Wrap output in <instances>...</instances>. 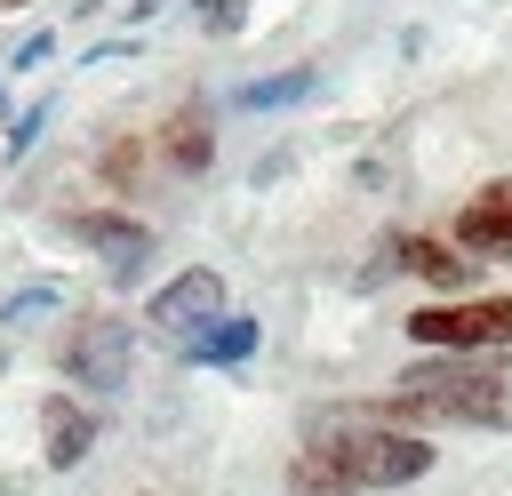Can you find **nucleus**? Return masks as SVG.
<instances>
[{
    "mask_svg": "<svg viewBox=\"0 0 512 496\" xmlns=\"http://www.w3.org/2000/svg\"><path fill=\"white\" fill-rule=\"evenodd\" d=\"M368 416L400 424V432H440V424L512 432V360H496V352H424L416 368L392 376L384 400H368Z\"/></svg>",
    "mask_w": 512,
    "mask_h": 496,
    "instance_id": "f257e3e1",
    "label": "nucleus"
},
{
    "mask_svg": "<svg viewBox=\"0 0 512 496\" xmlns=\"http://www.w3.org/2000/svg\"><path fill=\"white\" fill-rule=\"evenodd\" d=\"M304 448H320V456H328L360 496L408 488V480H424V472L440 464L432 432L376 424V416H368V400H352V408H312V416H304Z\"/></svg>",
    "mask_w": 512,
    "mask_h": 496,
    "instance_id": "f03ea898",
    "label": "nucleus"
},
{
    "mask_svg": "<svg viewBox=\"0 0 512 496\" xmlns=\"http://www.w3.org/2000/svg\"><path fill=\"white\" fill-rule=\"evenodd\" d=\"M56 376L88 392H128L136 376V320L128 312H80L56 336Z\"/></svg>",
    "mask_w": 512,
    "mask_h": 496,
    "instance_id": "7ed1b4c3",
    "label": "nucleus"
},
{
    "mask_svg": "<svg viewBox=\"0 0 512 496\" xmlns=\"http://www.w3.org/2000/svg\"><path fill=\"white\" fill-rule=\"evenodd\" d=\"M408 344L424 352H512V296H456L408 312Z\"/></svg>",
    "mask_w": 512,
    "mask_h": 496,
    "instance_id": "20e7f679",
    "label": "nucleus"
},
{
    "mask_svg": "<svg viewBox=\"0 0 512 496\" xmlns=\"http://www.w3.org/2000/svg\"><path fill=\"white\" fill-rule=\"evenodd\" d=\"M56 224H64L80 248H96V256H104V272H112L120 288H128V280L152 264V248H160V232H152L144 216H128V208H64Z\"/></svg>",
    "mask_w": 512,
    "mask_h": 496,
    "instance_id": "39448f33",
    "label": "nucleus"
},
{
    "mask_svg": "<svg viewBox=\"0 0 512 496\" xmlns=\"http://www.w3.org/2000/svg\"><path fill=\"white\" fill-rule=\"evenodd\" d=\"M232 304H224V272L216 264H184V272H168L152 296H144V320L176 344V336H192V328H208V320H224Z\"/></svg>",
    "mask_w": 512,
    "mask_h": 496,
    "instance_id": "423d86ee",
    "label": "nucleus"
},
{
    "mask_svg": "<svg viewBox=\"0 0 512 496\" xmlns=\"http://www.w3.org/2000/svg\"><path fill=\"white\" fill-rule=\"evenodd\" d=\"M152 160L168 176H208L216 168V104L208 96H184L160 128H152Z\"/></svg>",
    "mask_w": 512,
    "mask_h": 496,
    "instance_id": "0eeeda50",
    "label": "nucleus"
},
{
    "mask_svg": "<svg viewBox=\"0 0 512 496\" xmlns=\"http://www.w3.org/2000/svg\"><path fill=\"white\" fill-rule=\"evenodd\" d=\"M32 424H40V464L48 472H80L88 464V448H96V408L80 400V392H40V408H32Z\"/></svg>",
    "mask_w": 512,
    "mask_h": 496,
    "instance_id": "6e6552de",
    "label": "nucleus"
},
{
    "mask_svg": "<svg viewBox=\"0 0 512 496\" xmlns=\"http://www.w3.org/2000/svg\"><path fill=\"white\" fill-rule=\"evenodd\" d=\"M448 240H456L472 264H480V256H504V248H512V176H488V184L456 208Z\"/></svg>",
    "mask_w": 512,
    "mask_h": 496,
    "instance_id": "1a4fd4ad",
    "label": "nucleus"
},
{
    "mask_svg": "<svg viewBox=\"0 0 512 496\" xmlns=\"http://www.w3.org/2000/svg\"><path fill=\"white\" fill-rule=\"evenodd\" d=\"M256 344H264V320L256 312H224V320L176 336V360L184 368H240V360H256Z\"/></svg>",
    "mask_w": 512,
    "mask_h": 496,
    "instance_id": "9d476101",
    "label": "nucleus"
},
{
    "mask_svg": "<svg viewBox=\"0 0 512 496\" xmlns=\"http://www.w3.org/2000/svg\"><path fill=\"white\" fill-rule=\"evenodd\" d=\"M392 264H400V272H416L424 288H440L448 304L472 288V256H464L456 240H432V232H400V240H392Z\"/></svg>",
    "mask_w": 512,
    "mask_h": 496,
    "instance_id": "9b49d317",
    "label": "nucleus"
},
{
    "mask_svg": "<svg viewBox=\"0 0 512 496\" xmlns=\"http://www.w3.org/2000/svg\"><path fill=\"white\" fill-rule=\"evenodd\" d=\"M320 88V64H288V72H264V80H240L224 104L232 112H288V104H304Z\"/></svg>",
    "mask_w": 512,
    "mask_h": 496,
    "instance_id": "f8f14e48",
    "label": "nucleus"
},
{
    "mask_svg": "<svg viewBox=\"0 0 512 496\" xmlns=\"http://www.w3.org/2000/svg\"><path fill=\"white\" fill-rule=\"evenodd\" d=\"M144 160H152V136L112 128V136L96 144V184H104V192H136V184H144Z\"/></svg>",
    "mask_w": 512,
    "mask_h": 496,
    "instance_id": "ddd939ff",
    "label": "nucleus"
},
{
    "mask_svg": "<svg viewBox=\"0 0 512 496\" xmlns=\"http://www.w3.org/2000/svg\"><path fill=\"white\" fill-rule=\"evenodd\" d=\"M48 312H64V280H24V288L0 296V328H32Z\"/></svg>",
    "mask_w": 512,
    "mask_h": 496,
    "instance_id": "4468645a",
    "label": "nucleus"
},
{
    "mask_svg": "<svg viewBox=\"0 0 512 496\" xmlns=\"http://www.w3.org/2000/svg\"><path fill=\"white\" fill-rule=\"evenodd\" d=\"M288 496H360V488H352L320 448H296V456H288Z\"/></svg>",
    "mask_w": 512,
    "mask_h": 496,
    "instance_id": "2eb2a0df",
    "label": "nucleus"
},
{
    "mask_svg": "<svg viewBox=\"0 0 512 496\" xmlns=\"http://www.w3.org/2000/svg\"><path fill=\"white\" fill-rule=\"evenodd\" d=\"M40 128H48V96H32V104L8 120V160H16V152H32V144H40Z\"/></svg>",
    "mask_w": 512,
    "mask_h": 496,
    "instance_id": "dca6fc26",
    "label": "nucleus"
},
{
    "mask_svg": "<svg viewBox=\"0 0 512 496\" xmlns=\"http://www.w3.org/2000/svg\"><path fill=\"white\" fill-rule=\"evenodd\" d=\"M48 56H56V32H48V24H32V32L16 40V56H8V72H32V64H48Z\"/></svg>",
    "mask_w": 512,
    "mask_h": 496,
    "instance_id": "f3484780",
    "label": "nucleus"
},
{
    "mask_svg": "<svg viewBox=\"0 0 512 496\" xmlns=\"http://www.w3.org/2000/svg\"><path fill=\"white\" fill-rule=\"evenodd\" d=\"M192 16H200L208 32H240V24H248V8H240V0H192Z\"/></svg>",
    "mask_w": 512,
    "mask_h": 496,
    "instance_id": "a211bd4d",
    "label": "nucleus"
},
{
    "mask_svg": "<svg viewBox=\"0 0 512 496\" xmlns=\"http://www.w3.org/2000/svg\"><path fill=\"white\" fill-rule=\"evenodd\" d=\"M152 8H168V0H128V24H144Z\"/></svg>",
    "mask_w": 512,
    "mask_h": 496,
    "instance_id": "6ab92c4d",
    "label": "nucleus"
},
{
    "mask_svg": "<svg viewBox=\"0 0 512 496\" xmlns=\"http://www.w3.org/2000/svg\"><path fill=\"white\" fill-rule=\"evenodd\" d=\"M0 168H8V136H0Z\"/></svg>",
    "mask_w": 512,
    "mask_h": 496,
    "instance_id": "aec40b11",
    "label": "nucleus"
},
{
    "mask_svg": "<svg viewBox=\"0 0 512 496\" xmlns=\"http://www.w3.org/2000/svg\"><path fill=\"white\" fill-rule=\"evenodd\" d=\"M0 8H32V0H0Z\"/></svg>",
    "mask_w": 512,
    "mask_h": 496,
    "instance_id": "412c9836",
    "label": "nucleus"
},
{
    "mask_svg": "<svg viewBox=\"0 0 512 496\" xmlns=\"http://www.w3.org/2000/svg\"><path fill=\"white\" fill-rule=\"evenodd\" d=\"M136 496H152V488H136Z\"/></svg>",
    "mask_w": 512,
    "mask_h": 496,
    "instance_id": "4be33fe9",
    "label": "nucleus"
},
{
    "mask_svg": "<svg viewBox=\"0 0 512 496\" xmlns=\"http://www.w3.org/2000/svg\"><path fill=\"white\" fill-rule=\"evenodd\" d=\"M0 368H8V352H0Z\"/></svg>",
    "mask_w": 512,
    "mask_h": 496,
    "instance_id": "5701e85b",
    "label": "nucleus"
}]
</instances>
